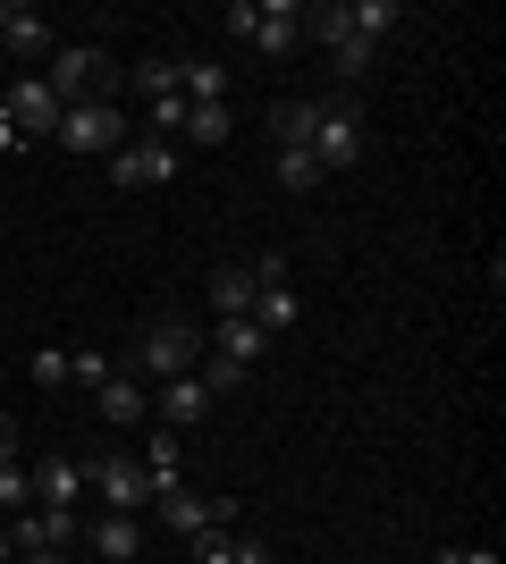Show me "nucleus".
Listing matches in <instances>:
<instances>
[{
	"label": "nucleus",
	"instance_id": "nucleus-1",
	"mask_svg": "<svg viewBox=\"0 0 506 564\" xmlns=\"http://www.w3.org/2000/svg\"><path fill=\"white\" fill-rule=\"evenodd\" d=\"M194 362H203V329H194V321H152V329L136 337V354H127L119 371H136L144 388H161V379L194 371Z\"/></svg>",
	"mask_w": 506,
	"mask_h": 564
},
{
	"label": "nucleus",
	"instance_id": "nucleus-2",
	"mask_svg": "<svg viewBox=\"0 0 506 564\" xmlns=\"http://www.w3.org/2000/svg\"><path fill=\"white\" fill-rule=\"evenodd\" d=\"M43 85L60 94V110H85V101H110V94H119V68H110L94 43H68V51H51V76H43Z\"/></svg>",
	"mask_w": 506,
	"mask_h": 564
},
{
	"label": "nucleus",
	"instance_id": "nucleus-3",
	"mask_svg": "<svg viewBox=\"0 0 506 564\" xmlns=\"http://www.w3.org/2000/svg\"><path fill=\"white\" fill-rule=\"evenodd\" d=\"M355 152H363V110H355V94H330V101H321V118H313L321 177H330V169H355Z\"/></svg>",
	"mask_w": 506,
	"mask_h": 564
},
{
	"label": "nucleus",
	"instance_id": "nucleus-4",
	"mask_svg": "<svg viewBox=\"0 0 506 564\" xmlns=\"http://www.w3.org/2000/svg\"><path fill=\"white\" fill-rule=\"evenodd\" d=\"M85 489L101 497V514H144L152 506V480H144L136 455H94V464H85Z\"/></svg>",
	"mask_w": 506,
	"mask_h": 564
},
{
	"label": "nucleus",
	"instance_id": "nucleus-5",
	"mask_svg": "<svg viewBox=\"0 0 506 564\" xmlns=\"http://www.w3.org/2000/svg\"><path fill=\"white\" fill-rule=\"evenodd\" d=\"M51 143H68V152H85V161H94V152H119V143H127L119 101H85V110H68Z\"/></svg>",
	"mask_w": 506,
	"mask_h": 564
},
{
	"label": "nucleus",
	"instance_id": "nucleus-6",
	"mask_svg": "<svg viewBox=\"0 0 506 564\" xmlns=\"http://www.w3.org/2000/svg\"><path fill=\"white\" fill-rule=\"evenodd\" d=\"M0 118H9V127H18V135H60V94H51L43 76H18V85H9V101H0Z\"/></svg>",
	"mask_w": 506,
	"mask_h": 564
},
{
	"label": "nucleus",
	"instance_id": "nucleus-7",
	"mask_svg": "<svg viewBox=\"0 0 506 564\" xmlns=\"http://www.w3.org/2000/svg\"><path fill=\"white\" fill-rule=\"evenodd\" d=\"M0 531H9L18 556H34V547H60V556H68L76 547V514H60V506H25V514H9Z\"/></svg>",
	"mask_w": 506,
	"mask_h": 564
},
{
	"label": "nucleus",
	"instance_id": "nucleus-8",
	"mask_svg": "<svg viewBox=\"0 0 506 564\" xmlns=\"http://www.w3.org/2000/svg\"><path fill=\"white\" fill-rule=\"evenodd\" d=\"M177 177V143H119L110 152V186H169Z\"/></svg>",
	"mask_w": 506,
	"mask_h": 564
},
{
	"label": "nucleus",
	"instance_id": "nucleus-9",
	"mask_svg": "<svg viewBox=\"0 0 506 564\" xmlns=\"http://www.w3.org/2000/svg\"><path fill=\"white\" fill-rule=\"evenodd\" d=\"M94 404H101V422H110V430H136V422L152 413V388H144L136 371H110V379L94 388Z\"/></svg>",
	"mask_w": 506,
	"mask_h": 564
},
{
	"label": "nucleus",
	"instance_id": "nucleus-10",
	"mask_svg": "<svg viewBox=\"0 0 506 564\" xmlns=\"http://www.w3.org/2000/svg\"><path fill=\"white\" fill-rule=\"evenodd\" d=\"M25 471H34V506L76 514V497H85V464L76 455H43V464H25Z\"/></svg>",
	"mask_w": 506,
	"mask_h": 564
},
{
	"label": "nucleus",
	"instance_id": "nucleus-11",
	"mask_svg": "<svg viewBox=\"0 0 506 564\" xmlns=\"http://www.w3.org/2000/svg\"><path fill=\"white\" fill-rule=\"evenodd\" d=\"M203 413H212V388H203V379H194V371L161 379V430H194V422H203Z\"/></svg>",
	"mask_w": 506,
	"mask_h": 564
},
{
	"label": "nucleus",
	"instance_id": "nucleus-12",
	"mask_svg": "<svg viewBox=\"0 0 506 564\" xmlns=\"http://www.w3.org/2000/svg\"><path fill=\"white\" fill-rule=\"evenodd\" d=\"M254 43H262L270 59H288V51L304 43V9H295V0H262V25H254Z\"/></svg>",
	"mask_w": 506,
	"mask_h": 564
},
{
	"label": "nucleus",
	"instance_id": "nucleus-13",
	"mask_svg": "<svg viewBox=\"0 0 506 564\" xmlns=\"http://www.w3.org/2000/svg\"><path fill=\"white\" fill-rule=\"evenodd\" d=\"M94 556L101 564H136V556H144V522H136V514H101L94 522Z\"/></svg>",
	"mask_w": 506,
	"mask_h": 564
},
{
	"label": "nucleus",
	"instance_id": "nucleus-14",
	"mask_svg": "<svg viewBox=\"0 0 506 564\" xmlns=\"http://www.w3.org/2000/svg\"><path fill=\"white\" fill-rule=\"evenodd\" d=\"M313 118H321V101H270V135H279V152H313Z\"/></svg>",
	"mask_w": 506,
	"mask_h": 564
},
{
	"label": "nucleus",
	"instance_id": "nucleus-15",
	"mask_svg": "<svg viewBox=\"0 0 506 564\" xmlns=\"http://www.w3.org/2000/svg\"><path fill=\"white\" fill-rule=\"evenodd\" d=\"M346 25H355V43H372V51H380L388 34L406 25V9H397V0H346Z\"/></svg>",
	"mask_w": 506,
	"mask_h": 564
},
{
	"label": "nucleus",
	"instance_id": "nucleus-16",
	"mask_svg": "<svg viewBox=\"0 0 506 564\" xmlns=\"http://www.w3.org/2000/svg\"><path fill=\"white\" fill-rule=\"evenodd\" d=\"M254 295H262V286H254V270H237V261H219V270H212V304H219V321H245V312H254Z\"/></svg>",
	"mask_w": 506,
	"mask_h": 564
},
{
	"label": "nucleus",
	"instance_id": "nucleus-17",
	"mask_svg": "<svg viewBox=\"0 0 506 564\" xmlns=\"http://www.w3.org/2000/svg\"><path fill=\"white\" fill-rule=\"evenodd\" d=\"M152 506H161V522H169V531H186V540H194V531H212V497H194L186 480H177V489H161Z\"/></svg>",
	"mask_w": 506,
	"mask_h": 564
},
{
	"label": "nucleus",
	"instance_id": "nucleus-18",
	"mask_svg": "<svg viewBox=\"0 0 506 564\" xmlns=\"http://www.w3.org/2000/svg\"><path fill=\"white\" fill-rule=\"evenodd\" d=\"M0 43L18 51V59H43V51H51V25L34 18V9H9V25H0Z\"/></svg>",
	"mask_w": 506,
	"mask_h": 564
},
{
	"label": "nucleus",
	"instance_id": "nucleus-19",
	"mask_svg": "<svg viewBox=\"0 0 506 564\" xmlns=\"http://www.w3.org/2000/svg\"><path fill=\"white\" fill-rule=\"evenodd\" d=\"M177 94H186V101H228V76H219V59H177Z\"/></svg>",
	"mask_w": 506,
	"mask_h": 564
},
{
	"label": "nucleus",
	"instance_id": "nucleus-20",
	"mask_svg": "<svg viewBox=\"0 0 506 564\" xmlns=\"http://www.w3.org/2000/svg\"><path fill=\"white\" fill-rule=\"evenodd\" d=\"M177 135L203 143V152H212V143H228V101H186V127H177Z\"/></svg>",
	"mask_w": 506,
	"mask_h": 564
},
{
	"label": "nucleus",
	"instance_id": "nucleus-21",
	"mask_svg": "<svg viewBox=\"0 0 506 564\" xmlns=\"http://www.w3.org/2000/svg\"><path fill=\"white\" fill-rule=\"evenodd\" d=\"M245 321H254V329H262V337L295 329V295H288V286H262V295H254V312H245Z\"/></svg>",
	"mask_w": 506,
	"mask_h": 564
},
{
	"label": "nucleus",
	"instance_id": "nucleus-22",
	"mask_svg": "<svg viewBox=\"0 0 506 564\" xmlns=\"http://www.w3.org/2000/svg\"><path fill=\"white\" fill-rule=\"evenodd\" d=\"M136 464H144V480H152V497L161 489H177V438H169V430H152V447L136 455Z\"/></svg>",
	"mask_w": 506,
	"mask_h": 564
},
{
	"label": "nucleus",
	"instance_id": "nucleus-23",
	"mask_svg": "<svg viewBox=\"0 0 506 564\" xmlns=\"http://www.w3.org/2000/svg\"><path fill=\"white\" fill-rule=\"evenodd\" d=\"M186 564H237V540H228V522L194 531V540H186Z\"/></svg>",
	"mask_w": 506,
	"mask_h": 564
},
{
	"label": "nucleus",
	"instance_id": "nucleus-24",
	"mask_svg": "<svg viewBox=\"0 0 506 564\" xmlns=\"http://www.w3.org/2000/svg\"><path fill=\"white\" fill-rule=\"evenodd\" d=\"M279 186H288V194H313L321 186V161H313V152H279Z\"/></svg>",
	"mask_w": 506,
	"mask_h": 564
},
{
	"label": "nucleus",
	"instance_id": "nucleus-25",
	"mask_svg": "<svg viewBox=\"0 0 506 564\" xmlns=\"http://www.w3.org/2000/svg\"><path fill=\"white\" fill-rule=\"evenodd\" d=\"M136 94L169 101V94H177V59H144V68H136Z\"/></svg>",
	"mask_w": 506,
	"mask_h": 564
},
{
	"label": "nucleus",
	"instance_id": "nucleus-26",
	"mask_svg": "<svg viewBox=\"0 0 506 564\" xmlns=\"http://www.w3.org/2000/svg\"><path fill=\"white\" fill-rule=\"evenodd\" d=\"M254 25H262V0H228L219 9V34H237V43H254Z\"/></svg>",
	"mask_w": 506,
	"mask_h": 564
},
{
	"label": "nucleus",
	"instance_id": "nucleus-27",
	"mask_svg": "<svg viewBox=\"0 0 506 564\" xmlns=\"http://www.w3.org/2000/svg\"><path fill=\"white\" fill-rule=\"evenodd\" d=\"M110 371H119V362H110V354H94V346H85V354H68V379H76V388H101Z\"/></svg>",
	"mask_w": 506,
	"mask_h": 564
},
{
	"label": "nucleus",
	"instance_id": "nucleus-28",
	"mask_svg": "<svg viewBox=\"0 0 506 564\" xmlns=\"http://www.w3.org/2000/svg\"><path fill=\"white\" fill-rule=\"evenodd\" d=\"M25 497H34V471H25V464H0V506L25 514Z\"/></svg>",
	"mask_w": 506,
	"mask_h": 564
},
{
	"label": "nucleus",
	"instance_id": "nucleus-29",
	"mask_svg": "<svg viewBox=\"0 0 506 564\" xmlns=\"http://www.w3.org/2000/svg\"><path fill=\"white\" fill-rule=\"evenodd\" d=\"M330 68L346 76V85H355V76L372 68V43H355V34H346V43H330Z\"/></svg>",
	"mask_w": 506,
	"mask_h": 564
},
{
	"label": "nucleus",
	"instance_id": "nucleus-30",
	"mask_svg": "<svg viewBox=\"0 0 506 564\" xmlns=\"http://www.w3.org/2000/svg\"><path fill=\"white\" fill-rule=\"evenodd\" d=\"M25 371L43 379V388H68V354H60V346H43V354H25Z\"/></svg>",
	"mask_w": 506,
	"mask_h": 564
},
{
	"label": "nucleus",
	"instance_id": "nucleus-31",
	"mask_svg": "<svg viewBox=\"0 0 506 564\" xmlns=\"http://www.w3.org/2000/svg\"><path fill=\"white\" fill-rule=\"evenodd\" d=\"M152 127H169V135H177V127H186V94H169V101H152Z\"/></svg>",
	"mask_w": 506,
	"mask_h": 564
},
{
	"label": "nucleus",
	"instance_id": "nucleus-32",
	"mask_svg": "<svg viewBox=\"0 0 506 564\" xmlns=\"http://www.w3.org/2000/svg\"><path fill=\"white\" fill-rule=\"evenodd\" d=\"M439 564H498V547H439Z\"/></svg>",
	"mask_w": 506,
	"mask_h": 564
},
{
	"label": "nucleus",
	"instance_id": "nucleus-33",
	"mask_svg": "<svg viewBox=\"0 0 506 564\" xmlns=\"http://www.w3.org/2000/svg\"><path fill=\"white\" fill-rule=\"evenodd\" d=\"M0 464H18V422L0 413Z\"/></svg>",
	"mask_w": 506,
	"mask_h": 564
},
{
	"label": "nucleus",
	"instance_id": "nucleus-34",
	"mask_svg": "<svg viewBox=\"0 0 506 564\" xmlns=\"http://www.w3.org/2000/svg\"><path fill=\"white\" fill-rule=\"evenodd\" d=\"M237 564H270V547L262 540H237Z\"/></svg>",
	"mask_w": 506,
	"mask_h": 564
},
{
	"label": "nucleus",
	"instance_id": "nucleus-35",
	"mask_svg": "<svg viewBox=\"0 0 506 564\" xmlns=\"http://www.w3.org/2000/svg\"><path fill=\"white\" fill-rule=\"evenodd\" d=\"M25 564H68V556H60V547H34V556H25Z\"/></svg>",
	"mask_w": 506,
	"mask_h": 564
},
{
	"label": "nucleus",
	"instance_id": "nucleus-36",
	"mask_svg": "<svg viewBox=\"0 0 506 564\" xmlns=\"http://www.w3.org/2000/svg\"><path fill=\"white\" fill-rule=\"evenodd\" d=\"M9 556H18V547H9V531H0V564H9Z\"/></svg>",
	"mask_w": 506,
	"mask_h": 564
},
{
	"label": "nucleus",
	"instance_id": "nucleus-37",
	"mask_svg": "<svg viewBox=\"0 0 506 564\" xmlns=\"http://www.w3.org/2000/svg\"><path fill=\"white\" fill-rule=\"evenodd\" d=\"M0 25H9V0H0Z\"/></svg>",
	"mask_w": 506,
	"mask_h": 564
},
{
	"label": "nucleus",
	"instance_id": "nucleus-38",
	"mask_svg": "<svg viewBox=\"0 0 506 564\" xmlns=\"http://www.w3.org/2000/svg\"><path fill=\"white\" fill-rule=\"evenodd\" d=\"M85 564H101V556H85Z\"/></svg>",
	"mask_w": 506,
	"mask_h": 564
}]
</instances>
